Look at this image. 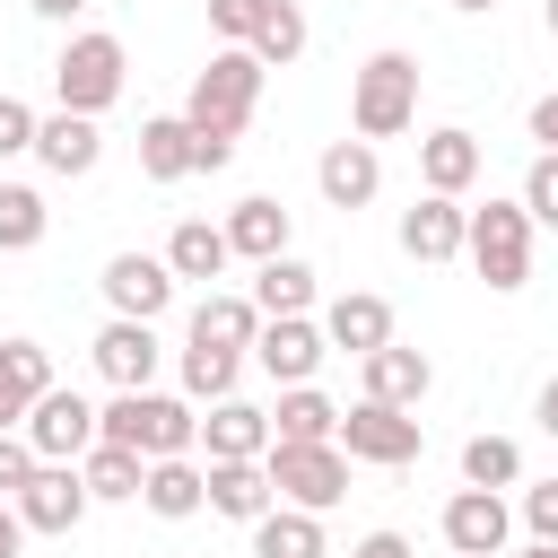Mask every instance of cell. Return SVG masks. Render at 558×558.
<instances>
[{
  "label": "cell",
  "instance_id": "1",
  "mask_svg": "<svg viewBox=\"0 0 558 558\" xmlns=\"http://www.w3.org/2000/svg\"><path fill=\"white\" fill-rule=\"evenodd\" d=\"M253 105H262V52H253V44H218L209 70L192 78V105H183L201 174H218V166L235 157V131L253 122Z\"/></svg>",
  "mask_w": 558,
  "mask_h": 558
},
{
  "label": "cell",
  "instance_id": "14",
  "mask_svg": "<svg viewBox=\"0 0 558 558\" xmlns=\"http://www.w3.org/2000/svg\"><path fill=\"white\" fill-rule=\"evenodd\" d=\"M314 183H323L331 209H366V201L384 192V157H375V140H331L323 166H314Z\"/></svg>",
  "mask_w": 558,
  "mask_h": 558
},
{
  "label": "cell",
  "instance_id": "5",
  "mask_svg": "<svg viewBox=\"0 0 558 558\" xmlns=\"http://www.w3.org/2000/svg\"><path fill=\"white\" fill-rule=\"evenodd\" d=\"M122 35H70L61 44V61H52V96L70 105V113H105L113 96H122Z\"/></svg>",
  "mask_w": 558,
  "mask_h": 558
},
{
  "label": "cell",
  "instance_id": "25",
  "mask_svg": "<svg viewBox=\"0 0 558 558\" xmlns=\"http://www.w3.org/2000/svg\"><path fill=\"white\" fill-rule=\"evenodd\" d=\"M418 174H427V192H453L462 201L480 183V140L471 131H427L418 140Z\"/></svg>",
  "mask_w": 558,
  "mask_h": 558
},
{
  "label": "cell",
  "instance_id": "7",
  "mask_svg": "<svg viewBox=\"0 0 558 558\" xmlns=\"http://www.w3.org/2000/svg\"><path fill=\"white\" fill-rule=\"evenodd\" d=\"M418 418L410 410H392V401H357V410H340V453L349 462H375V471H401V462H418Z\"/></svg>",
  "mask_w": 558,
  "mask_h": 558
},
{
  "label": "cell",
  "instance_id": "11",
  "mask_svg": "<svg viewBox=\"0 0 558 558\" xmlns=\"http://www.w3.org/2000/svg\"><path fill=\"white\" fill-rule=\"evenodd\" d=\"M462 235H471V209H462L453 192H418V201L401 209V253H410V262H453Z\"/></svg>",
  "mask_w": 558,
  "mask_h": 558
},
{
  "label": "cell",
  "instance_id": "10",
  "mask_svg": "<svg viewBox=\"0 0 558 558\" xmlns=\"http://www.w3.org/2000/svg\"><path fill=\"white\" fill-rule=\"evenodd\" d=\"M506 532H514V514H506L497 488H471V480H462V488L445 497V549H453V558H497Z\"/></svg>",
  "mask_w": 558,
  "mask_h": 558
},
{
  "label": "cell",
  "instance_id": "40",
  "mask_svg": "<svg viewBox=\"0 0 558 558\" xmlns=\"http://www.w3.org/2000/svg\"><path fill=\"white\" fill-rule=\"evenodd\" d=\"M523 523H532V541H558V480L523 488Z\"/></svg>",
  "mask_w": 558,
  "mask_h": 558
},
{
  "label": "cell",
  "instance_id": "32",
  "mask_svg": "<svg viewBox=\"0 0 558 558\" xmlns=\"http://www.w3.org/2000/svg\"><path fill=\"white\" fill-rule=\"evenodd\" d=\"M44 227H52L44 192H35V183H0V253H35Z\"/></svg>",
  "mask_w": 558,
  "mask_h": 558
},
{
  "label": "cell",
  "instance_id": "2",
  "mask_svg": "<svg viewBox=\"0 0 558 558\" xmlns=\"http://www.w3.org/2000/svg\"><path fill=\"white\" fill-rule=\"evenodd\" d=\"M96 436L166 462V453L201 445V418H192V401H166V392H113V410H96Z\"/></svg>",
  "mask_w": 558,
  "mask_h": 558
},
{
  "label": "cell",
  "instance_id": "13",
  "mask_svg": "<svg viewBox=\"0 0 558 558\" xmlns=\"http://www.w3.org/2000/svg\"><path fill=\"white\" fill-rule=\"evenodd\" d=\"M87 506H96V497H87L78 462H35V480L17 488V514H26V532H70Z\"/></svg>",
  "mask_w": 558,
  "mask_h": 558
},
{
  "label": "cell",
  "instance_id": "36",
  "mask_svg": "<svg viewBox=\"0 0 558 558\" xmlns=\"http://www.w3.org/2000/svg\"><path fill=\"white\" fill-rule=\"evenodd\" d=\"M523 209H532L541 227H558V148L532 157V174H523Z\"/></svg>",
  "mask_w": 558,
  "mask_h": 558
},
{
  "label": "cell",
  "instance_id": "37",
  "mask_svg": "<svg viewBox=\"0 0 558 558\" xmlns=\"http://www.w3.org/2000/svg\"><path fill=\"white\" fill-rule=\"evenodd\" d=\"M35 462H44V453L26 445V427H0V497H17V488L35 480Z\"/></svg>",
  "mask_w": 558,
  "mask_h": 558
},
{
  "label": "cell",
  "instance_id": "16",
  "mask_svg": "<svg viewBox=\"0 0 558 558\" xmlns=\"http://www.w3.org/2000/svg\"><path fill=\"white\" fill-rule=\"evenodd\" d=\"M35 157H44V174H61V183H70V174H96V157H105L96 113H70V105L44 113V122H35Z\"/></svg>",
  "mask_w": 558,
  "mask_h": 558
},
{
  "label": "cell",
  "instance_id": "22",
  "mask_svg": "<svg viewBox=\"0 0 558 558\" xmlns=\"http://www.w3.org/2000/svg\"><path fill=\"white\" fill-rule=\"evenodd\" d=\"M270 445H340V410L314 384H288L279 410H270Z\"/></svg>",
  "mask_w": 558,
  "mask_h": 558
},
{
  "label": "cell",
  "instance_id": "12",
  "mask_svg": "<svg viewBox=\"0 0 558 558\" xmlns=\"http://www.w3.org/2000/svg\"><path fill=\"white\" fill-rule=\"evenodd\" d=\"M323 349H331V340H323V323H305V314H270L262 340H253V357H262L270 384H314Z\"/></svg>",
  "mask_w": 558,
  "mask_h": 558
},
{
  "label": "cell",
  "instance_id": "29",
  "mask_svg": "<svg viewBox=\"0 0 558 558\" xmlns=\"http://www.w3.org/2000/svg\"><path fill=\"white\" fill-rule=\"evenodd\" d=\"M192 340H209V349H253V340H262V305H253V296H201V305H192Z\"/></svg>",
  "mask_w": 558,
  "mask_h": 558
},
{
  "label": "cell",
  "instance_id": "23",
  "mask_svg": "<svg viewBox=\"0 0 558 558\" xmlns=\"http://www.w3.org/2000/svg\"><path fill=\"white\" fill-rule=\"evenodd\" d=\"M148 514H166V523H183V514H201L209 506V471L192 462V453H166V462H148Z\"/></svg>",
  "mask_w": 558,
  "mask_h": 558
},
{
  "label": "cell",
  "instance_id": "17",
  "mask_svg": "<svg viewBox=\"0 0 558 558\" xmlns=\"http://www.w3.org/2000/svg\"><path fill=\"white\" fill-rule=\"evenodd\" d=\"M201 445H209V462H262L270 453V410H253V401H209V418H201Z\"/></svg>",
  "mask_w": 558,
  "mask_h": 558
},
{
  "label": "cell",
  "instance_id": "43",
  "mask_svg": "<svg viewBox=\"0 0 558 558\" xmlns=\"http://www.w3.org/2000/svg\"><path fill=\"white\" fill-rule=\"evenodd\" d=\"M532 140H541V148H558V96H541V105H532Z\"/></svg>",
  "mask_w": 558,
  "mask_h": 558
},
{
  "label": "cell",
  "instance_id": "28",
  "mask_svg": "<svg viewBox=\"0 0 558 558\" xmlns=\"http://www.w3.org/2000/svg\"><path fill=\"white\" fill-rule=\"evenodd\" d=\"M253 305H262V323H270V314H305V305H314V270H305L296 253L253 262Z\"/></svg>",
  "mask_w": 558,
  "mask_h": 558
},
{
  "label": "cell",
  "instance_id": "15",
  "mask_svg": "<svg viewBox=\"0 0 558 558\" xmlns=\"http://www.w3.org/2000/svg\"><path fill=\"white\" fill-rule=\"evenodd\" d=\"M96 375H105L113 392H148V375H157V331L131 323V314H113V323L96 331Z\"/></svg>",
  "mask_w": 558,
  "mask_h": 558
},
{
  "label": "cell",
  "instance_id": "41",
  "mask_svg": "<svg viewBox=\"0 0 558 558\" xmlns=\"http://www.w3.org/2000/svg\"><path fill=\"white\" fill-rule=\"evenodd\" d=\"M17 549H26V514H17V497H9V506H0V558H17Z\"/></svg>",
  "mask_w": 558,
  "mask_h": 558
},
{
  "label": "cell",
  "instance_id": "34",
  "mask_svg": "<svg viewBox=\"0 0 558 558\" xmlns=\"http://www.w3.org/2000/svg\"><path fill=\"white\" fill-rule=\"evenodd\" d=\"M253 52H262V70H288V61L305 52V9H296V0H270L262 26H253Z\"/></svg>",
  "mask_w": 558,
  "mask_h": 558
},
{
  "label": "cell",
  "instance_id": "45",
  "mask_svg": "<svg viewBox=\"0 0 558 558\" xmlns=\"http://www.w3.org/2000/svg\"><path fill=\"white\" fill-rule=\"evenodd\" d=\"M541 427H549V436H558V375H549V384H541Z\"/></svg>",
  "mask_w": 558,
  "mask_h": 558
},
{
  "label": "cell",
  "instance_id": "48",
  "mask_svg": "<svg viewBox=\"0 0 558 558\" xmlns=\"http://www.w3.org/2000/svg\"><path fill=\"white\" fill-rule=\"evenodd\" d=\"M549 35H558V0H549Z\"/></svg>",
  "mask_w": 558,
  "mask_h": 558
},
{
  "label": "cell",
  "instance_id": "38",
  "mask_svg": "<svg viewBox=\"0 0 558 558\" xmlns=\"http://www.w3.org/2000/svg\"><path fill=\"white\" fill-rule=\"evenodd\" d=\"M262 9H270V0H209V26H218L227 44H253V26H262Z\"/></svg>",
  "mask_w": 558,
  "mask_h": 558
},
{
  "label": "cell",
  "instance_id": "46",
  "mask_svg": "<svg viewBox=\"0 0 558 558\" xmlns=\"http://www.w3.org/2000/svg\"><path fill=\"white\" fill-rule=\"evenodd\" d=\"M523 558H558V541H532V549H523Z\"/></svg>",
  "mask_w": 558,
  "mask_h": 558
},
{
  "label": "cell",
  "instance_id": "4",
  "mask_svg": "<svg viewBox=\"0 0 558 558\" xmlns=\"http://www.w3.org/2000/svg\"><path fill=\"white\" fill-rule=\"evenodd\" d=\"M462 253H471V270H480L497 296H514V288L532 279V209H523V201H488V209H471Z\"/></svg>",
  "mask_w": 558,
  "mask_h": 558
},
{
  "label": "cell",
  "instance_id": "18",
  "mask_svg": "<svg viewBox=\"0 0 558 558\" xmlns=\"http://www.w3.org/2000/svg\"><path fill=\"white\" fill-rule=\"evenodd\" d=\"M52 392V349L44 340H0V427H26V410Z\"/></svg>",
  "mask_w": 558,
  "mask_h": 558
},
{
  "label": "cell",
  "instance_id": "26",
  "mask_svg": "<svg viewBox=\"0 0 558 558\" xmlns=\"http://www.w3.org/2000/svg\"><path fill=\"white\" fill-rule=\"evenodd\" d=\"M227 244H235L244 262L288 253V209H279V201H262V192H253V201H235V209H227Z\"/></svg>",
  "mask_w": 558,
  "mask_h": 558
},
{
  "label": "cell",
  "instance_id": "35",
  "mask_svg": "<svg viewBox=\"0 0 558 558\" xmlns=\"http://www.w3.org/2000/svg\"><path fill=\"white\" fill-rule=\"evenodd\" d=\"M462 480L471 488H514L523 480V445L514 436H471L462 445Z\"/></svg>",
  "mask_w": 558,
  "mask_h": 558
},
{
  "label": "cell",
  "instance_id": "47",
  "mask_svg": "<svg viewBox=\"0 0 558 558\" xmlns=\"http://www.w3.org/2000/svg\"><path fill=\"white\" fill-rule=\"evenodd\" d=\"M453 9H497V0H453Z\"/></svg>",
  "mask_w": 558,
  "mask_h": 558
},
{
  "label": "cell",
  "instance_id": "3",
  "mask_svg": "<svg viewBox=\"0 0 558 558\" xmlns=\"http://www.w3.org/2000/svg\"><path fill=\"white\" fill-rule=\"evenodd\" d=\"M349 122H357V140H401L418 122V61L410 52H375L357 70V87H349Z\"/></svg>",
  "mask_w": 558,
  "mask_h": 558
},
{
  "label": "cell",
  "instance_id": "39",
  "mask_svg": "<svg viewBox=\"0 0 558 558\" xmlns=\"http://www.w3.org/2000/svg\"><path fill=\"white\" fill-rule=\"evenodd\" d=\"M35 122H44L35 105H17V96H0V157H26V148H35Z\"/></svg>",
  "mask_w": 558,
  "mask_h": 558
},
{
  "label": "cell",
  "instance_id": "44",
  "mask_svg": "<svg viewBox=\"0 0 558 558\" xmlns=\"http://www.w3.org/2000/svg\"><path fill=\"white\" fill-rule=\"evenodd\" d=\"M26 9H35V17H78L87 0H26Z\"/></svg>",
  "mask_w": 558,
  "mask_h": 558
},
{
  "label": "cell",
  "instance_id": "6",
  "mask_svg": "<svg viewBox=\"0 0 558 558\" xmlns=\"http://www.w3.org/2000/svg\"><path fill=\"white\" fill-rule=\"evenodd\" d=\"M262 471H270V488H279L288 506H305V514H331V506L349 497V453H340V445H270Z\"/></svg>",
  "mask_w": 558,
  "mask_h": 558
},
{
  "label": "cell",
  "instance_id": "24",
  "mask_svg": "<svg viewBox=\"0 0 558 558\" xmlns=\"http://www.w3.org/2000/svg\"><path fill=\"white\" fill-rule=\"evenodd\" d=\"M140 174H148V183H183V174H201V157H192V122H183V113L140 122Z\"/></svg>",
  "mask_w": 558,
  "mask_h": 558
},
{
  "label": "cell",
  "instance_id": "27",
  "mask_svg": "<svg viewBox=\"0 0 558 558\" xmlns=\"http://www.w3.org/2000/svg\"><path fill=\"white\" fill-rule=\"evenodd\" d=\"M166 262H174V279H218V270L235 262V244H227V227H209V218H183V227L166 235Z\"/></svg>",
  "mask_w": 558,
  "mask_h": 558
},
{
  "label": "cell",
  "instance_id": "31",
  "mask_svg": "<svg viewBox=\"0 0 558 558\" xmlns=\"http://www.w3.org/2000/svg\"><path fill=\"white\" fill-rule=\"evenodd\" d=\"M253 558H323V514L270 506V514L253 523Z\"/></svg>",
  "mask_w": 558,
  "mask_h": 558
},
{
  "label": "cell",
  "instance_id": "19",
  "mask_svg": "<svg viewBox=\"0 0 558 558\" xmlns=\"http://www.w3.org/2000/svg\"><path fill=\"white\" fill-rule=\"evenodd\" d=\"M323 340H331V349H349V357H375V349L392 340V305H384V296H366V288H349V296H331Z\"/></svg>",
  "mask_w": 558,
  "mask_h": 558
},
{
  "label": "cell",
  "instance_id": "20",
  "mask_svg": "<svg viewBox=\"0 0 558 558\" xmlns=\"http://www.w3.org/2000/svg\"><path fill=\"white\" fill-rule=\"evenodd\" d=\"M357 366H366V401H392V410H418L427 384H436V366H427L418 349H401V340H384V349L357 357Z\"/></svg>",
  "mask_w": 558,
  "mask_h": 558
},
{
  "label": "cell",
  "instance_id": "33",
  "mask_svg": "<svg viewBox=\"0 0 558 558\" xmlns=\"http://www.w3.org/2000/svg\"><path fill=\"white\" fill-rule=\"evenodd\" d=\"M235 375H244V349H209V340L183 349V392H192V401H227Z\"/></svg>",
  "mask_w": 558,
  "mask_h": 558
},
{
  "label": "cell",
  "instance_id": "42",
  "mask_svg": "<svg viewBox=\"0 0 558 558\" xmlns=\"http://www.w3.org/2000/svg\"><path fill=\"white\" fill-rule=\"evenodd\" d=\"M349 558H410V541H401V532H366Z\"/></svg>",
  "mask_w": 558,
  "mask_h": 558
},
{
  "label": "cell",
  "instance_id": "8",
  "mask_svg": "<svg viewBox=\"0 0 558 558\" xmlns=\"http://www.w3.org/2000/svg\"><path fill=\"white\" fill-rule=\"evenodd\" d=\"M96 288H105V305H113V314L157 323V314L174 305V262H157V253H113Z\"/></svg>",
  "mask_w": 558,
  "mask_h": 558
},
{
  "label": "cell",
  "instance_id": "21",
  "mask_svg": "<svg viewBox=\"0 0 558 558\" xmlns=\"http://www.w3.org/2000/svg\"><path fill=\"white\" fill-rule=\"evenodd\" d=\"M270 506H279V488H270L262 462H209V514H227V523H262Z\"/></svg>",
  "mask_w": 558,
  "mask_h": 558
},
{
  "label": "cell",
  "instance_id": "30",
  "mask_svg": "<svg viewBox=\"0 0 558 558\" xmlns=\"http://www.w3.org/2000/svg\"><path fill=\"white\" fill-rule=\"evenodd\" d=\"M78 480H87V497H140V488H148V453L96 436V445L78 453Z\"/></svg>",
  "mask_w": 558,
  "mask_h": 558
},
{
  "label": "cell",
  "instance_id": "9",
  "mask_svg": "<svg viewBox=\"0 0 558 558\" xmlns=\"http://www.w3.org/2000/svg\"><path fill=\"white\" fill-rule=\"evenodd\" d=\"M26 445H35L44 462H78V453L96 445V410H87V392L52 384V392L26 410Z\"/></svg>",
  "mask_w": 558,
  "mask_h": 558
}]
</instances>
